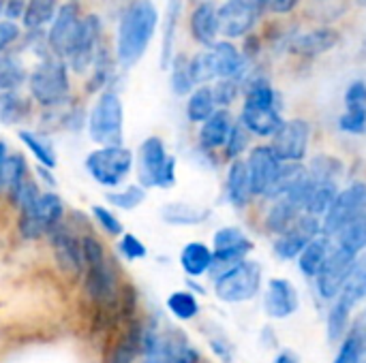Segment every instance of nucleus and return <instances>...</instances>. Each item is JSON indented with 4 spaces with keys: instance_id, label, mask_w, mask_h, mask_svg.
Instances as JSON below:
<instances>
[{
    "instance_id": "1",
    "label": "nucleus",
    "mask_w": 366,
    "mask_h": 363,
    "mask_svg": "<svg viewBox=\"0 0 366 363\" xmlns=\"http://www.w3.org/2000/svg\"><path fill=\"white\" fill-rule=\"evenodd\" d=\"M159 28V11L152 0H131L118 21L116 62L122 68L135 66L150 47Z\"/></svg>"
},
{
    "instance_id": "2",
    "label": "nucleus",
    "mask_w": 366,
    "mask_h": 363,
    "mask_svg": "<svg viewBox=\"0 0 366 363\" xmlns=\"http://www.w3.org/2000/svg\"><path fill=\"white\" fill-rule=\"evenodd\" d=\"M81 255H84V289L86 293L101 306H112L118 300V282L114 267L105 255L103 244L92 237H81Z\"/></svg>"
},
{
    "instance_id": "3",
    "label": "nucleus",
    "mask_w": 366,
    "mask_h": 363,
    "mask_svg": "<svg viewBox=\"0 0 366 363\" xmlns=\"http://www.w3.org/2000/svg\"><path fill=\"white\" fill-rule=\"evenodd\" d=\"M28 90L32 101H36L43 109H58L69 103L71 81L69 66L60 58H43L28 73Z\"/></svg>"
},
{
    "instance_id": "4",
    "label": "nucleus",
    "mask_w": 366,
    "mask_h": 363,
    "mask_svg": "<svg viewBox=\"0 0 366 363\" xmlns=\"http://www.w3.org/2000/svg\"><path fill=\"white\" fill-rule=\"evenodd\" d=\"M88 135L99 148L122 145L124 107L114 90H103L88 116Z\"/></svg>"
},
{
    "instance_id": "5",
    "label": "nucleus",
    "mask_w": 366,
    "mask_h": 363,
    "mask_svg": "<svg viewBox=\"0 0 366 363\" xmlns=\"http://www.w3.org/2000/svg\"><path fill=\"white\" fill-rule=\"evenodd\" d=\"M137 178L144 188H172L176 184V158L167 154L161 137H148L137 150Z\"/></svg>"
},
{
    "instance_id": "6",
    "label": "nucleus",
    "mask_w": 366,
    "mask_h": 363,
    "mask_svg": "<svg viewBox=\"0 0 366 363\" xmlns=\"http://www.w3.org/2000/svg\"><path fill=\"white\" fill-rule=\"evenodd\" d=\"M84 167L97 184L118 188L133 169V152L124 145L97 148L84 158Z\"/></svg>"
},
{
    "instance_id": "7",
    "label": "nucleus",
    "mask_w": 366,
    "mask_h": 363,
    "mask_svg": "<svg viewBox=\"0 0 366 363\" xmlns=\"http://www.w3.org/2000/svg\"><path fill=\"white\" fill-rule=\"evenodd\" d=\"M262 289V267L255 261L244 259L223 276L214 280V293L221 302L242 304L253 300Z\"/></svg>"
},
{
    "instance_id": "8",
    "label": "nucleus",
    "mask_w": 366,
    "mask_h": 363,
    "mask_svg": "<svg viewBox=\"0 0 366 363\" xmlns=\"http://www.w3.org/2000/svg\"><path fill=\"white\" fill-rule=\"evenodd\" d=\"M101 34H103V24H101V17L97 13H88L81 17L79 21V28H77V34L69 47V53L64 58L66 66L77 73V75H84L86 71L92 68L94 64V58L101 49Z\"/></svg>"
},
{
    "instance_id": "9",
    "label": "nucleus",
    "mask_w": 366,
    "mask_h": 363,
    "mask_svg": "<svg viewBox=\"0 0 366 363\" xmlns=\"http://www.w3.org/2000/svg\"><path fill=\"white\" fill-rule=\"evenodd\" d=\"M362 212H366V184L354 182L347 188L339 190L328 214L322 218V233L335 237L350 220H354Z\"/></svg>"
},
{
    "instance_id": "10",
    "label": "nucleus",
    "mask_w": 366,
    "mask_h": 363,
    "mask_svg": "<svg viewBox=\"0 0 366 363\" xmlns=\"http://www.w3.org/2000/svg\"><path fill=\"white\" fill-rule=\"evenodd\" d=\"M311 139V124L305 118L285 120L283 126L272 137L270 148L279 156L281 163H300L307 156Z\"/></svg>"
},
{
    "instance_id": "11",
    "label": "nucleus",
    "mask_w": 366,
    "mask_h": 363,
    "mask_svg": "<svg viewBox=\"0 0 366 363\" xmlns=\"http://www.w3.org/2000/svg\"><path fill=\"white\" fill-rule=\"evenodd\" d=\"M354 261H356V255H352V252L339 248L337 244H332V250H330L328 259L324 261L320 274L315 276L317 291H320V295L324 300L335 302L341 295V291L345 287V280H347V276L352 272Z\"/></svg>"
},
{
    "instance_id": "12",
    "label": "nucleus",
    "mask_w": 366,
    "mask_h": 363,
    "mask_svg": "<svg viewBox=\"0 0 366 363\" xmlns=\"http://www.w3.org/2000/svg\"><path fill=\"white\" fill-rule=\"evenodd\" d=\"M79 21H81V13H79L77 2H64V4L58 6L56 17L49 24V30L45 34L47 49H49V53L54 58H60V60L66 58L69 47H71V43H73V39L77 34Z\"/></svg>"
},
{
    "instance_id": "13",
    "label": "nucleus",
    "mask_w": 366,
    "mask_h": 363,
    "mask_svg": "<svg viewBox=\"0 0 366 363\" xmlns=\"http://www.w3.org/2000/svg\"><path fill=\"white\" fill-rule=\"evenodd\" d=\"M259 9L251 0H225L219 6V32L227 39H244L253 32Z\"/></svg>"
},
{
    "instance_id": "14",
    "label": "nucleus",
    "mask_w": 366,
    "mask_h": 363,
    "mask_svg": "<svg viewBox=\"0 0 366 363\" xmlns=\"http://www.w3.org/2000/svg\"><path fill=\"white\" fill-rule=\"evenodd\" d=\"M322 233V220L309 214H302L285 233H281L272 246L277 259L281 261H292L298 259L300 252L309 246L311 240H315Z\"/></svg>"
},
{
    "instance_id": "15",
    "label": "nucleus",
    "mask_w": 366,
    "mask_h": 363,
    "mask_svg": "<svg viewBox=\"0 0 366 363\" xmlns=\"http://www.w3.org/2000/svg\"><path fill=\"white\" fill-rule=\"evenodd\" d=\"M49 246L54 259L62 274L66 276H81L84 274V255H81V240L64 225H58L49 231Z\"/></svg>"
},
{
    "instance_id": "16",
    "label": "nucleus",
    "mask_w": 366,
    "mask_h": 363,
    "mask_svg": "<svg viewBox=\"0 0 366 363\" xmlns=\"http://www.w3.org/2000/svg\"><path fill=\"white\" fill-rule=\"evenodd\" d=\"M244 163H247L253 197H266L283 163L279 160V156L270 145H255Z\"/></svg>"
},
{
    "instance_id": "17",
    "label": "nucleus",
    "mask_w": 366,
    "mask_h": 363,
    "mask_svg": "<svg viewBox=\"0 0 366 363\" xmlns=\"http://www.w3.org/2000/svg\"><path fill=\"white\" fill-rule=\"evenodd\" d=\"M339 41H341L339 30L322 26V28H313L307 32H296L290 39L287 49L300 58H317V56L335 49L339 45Z\"/></svg>"
},
{
    "instance_id": "18",
    "label": "nucleus",
    "mask_w": 366,
    "mask_h": 363,
    "mask_svg": "<svg viewBox=\"0 0 366 363\" xmlns=\"http://www.w3.org/2000/svg\"><path fill=\"white\" fill-rule=\"evenodd\" d=\"M191 36L204 47L210 49L219 41V4L214 0H204L193 6L189 17Z\"/></svg>"
},
{
    "instance_id": "19",
    "label": "nucleus",
    "mask_w": 366,
    "mask_h": 363,
    "mask_svg": "<svg viewBox=\"0 0 366 363\" xmlns=\"http://www.w3.org/2000/svg\"><path fill=\"white\" fill-rule=\"evenodd\" d=\"M300 308L296 287L285 278H272L264 295V310L272 319H287Z\"/></svg>"
},
{
    "instance_id": "20",
    "label": "nucleus",
    "mask_w": 366,
    "mask_h": 363,
    "mask_svg": "<svg viewBox=\"0 0 366 363\" xmlns=\"http://www.w3.org/2000/svg\"><path fill=\"white\" fill-rule=\"evenodd\" d=\"M339 128L350 135L366 133V83L356 79L345 90V113L339 118Z\"/></svg>"
},
{
    "instance_id": "21",
    "label": "nucleus",
    "mask_w": 366,
    "mask_h": 363,
    "mask_svg": "<svg viewBox=\"0 0 366 363\" xmlns=\"http://www.w3.org/2000/svg\"><path fill=\"white\" fill-rule=\"evenodd\" d=\"M212 60H214V71H217V81L219 79H238L242 83L249 62L244 60L242 51L232 43V41H217L210 47Z\"/></svg>"
},
{
    "instance_id": "22",
    "label": "nucleus",
    "mask_w": 366,
    "mask_h": 363,
    "mask_svg": "<svg viewBox=\"0 0 366 363\" xmlns=\"http://www.w3.org/2000/svg\"><path fill=\"white\" fill-rule=\"evenodd\" d=\"M251 135L257 137H274L277 131L283 126V116L279 107H257L242 103L240 120H238Z\"/></svg>"
},
{
    "instance_id": "23",
    "label": "nucleus",
    "mask_w": 366,
    "mask_h": 363,
    "mask_svg": "<svg viewBox=\"0 0 366 363\" xmlns=\"http://www.w3.org/2000/svg\"><path fill=\"white\" fill-rule=\"evenodd\" d=\"M234 126V118L229 113V109H217L199 128V145L202 150H219L227 143V137L232 133Z\"/></svg>"
},
{
    "instance_id": "24",
    "label": "nucleus",
    "mask_w": 366,
    "mask_h": 363,
    "mask_svg": "<svg viewBox=\"0 0 366 363\" xmlns=\"http://www.w3.org/2000/svg\"><path fill=\"white\" fill-rule=\"evenodd\" d=\"M225 195L227 201L242 210L249 205V201L253 199L251 193V182H249V171H247V163L242 158L232 160L229 169H227V180H225Z\"/></svg>"
},
{
    "instance_id": "25",
    "label": "nucleus",
    "mask_w": 366,
    "mask_h": 363,
    "mask_svg": "<svg viewBox=\"0 0 366 363\" xmlns=\"http://www.w3.org/2000/svg\"><path fill=\"white\" fill-rule=\"evenodd\" d=\"M311 184H309V193L305 199V214L315 216V218H324L332 205V201L339 195V186L337 182H326V180H313L309 175Z\"/></svg>"
},
{
    "instance_id": "26",
    "label": "nucleus",
    "mask_w": 366,
    "mask_h": 363,
    "mask_svg": "<svg viewBox=\"0 0 366 363\" xmlns=\"http://www.w3.org/2000/svg\"><path fill=\"white\" fill-rule=\"evenodd\" d=\"M332 250V237L320 233L315 240L309 242V246L300 252L298 257V270L307 276V278H315L324 265V261L328 259Z\"/></svg>"
},
{
    "instance_id": "27",
    "label": "nucleus",
    "mask_w": 366,
    "mask_h": 363,
    "mask_svg": "<svg viewBox=\"0 0 366 363\" xmlns=\"http://www.w3.org/2000/svg\"><path fill=\"white\" fill-rule=\"evenodd\" d=\"M212 265V250L202 242H189L180 250V267L189 278H202L210 272Z\"/></svg>"
},
{
    "instance_id": "28",
    "label": "nucleus",
    "mask_w": 366,
    "mask_h": 363,
    "mask_svg": "<svg viewBox=\"0 0 366 363\" xmlns=\"http://www.w3.org/2000/svg\"><path fill=\"white\" fill-rule=\"evenodd\" d=\"M161 218L172 227H195L206 223L210 218V212L189 203H167L161 210Z\"/></svg>"
},
{
    "instance_id": "29",
    "label": "nucleus",
    "mask_w": 366,
    "mask_h": 363,
    "mask_svg": "<svg viewBox=\"0 0 366 363\" xmlns=\"http://www.w3.org/2000/svg\"><path fill=\"white\" fill-rule=\"evenodd\" d=\"M163 357L165 363H199V353L182 332L163 334Z\"/></svg>"
},
{
    "instance_id": "30",
    "label": "nucleus",
    "mask_w": 366,
    "mask_h": 363,
    "mask_svg": "<svg viewBox=\"0 0 366 363\" xmlns=\"http://www.w3.org/2000/svg\"><path fill=\"white\" fill-rule=\"evenodd\" d=\"M58 0H28L26 11L21 15V24L28 32H41L56 17Z\"/></svg>"
},
{
    "instance_id": "31",
    "label": "nucleus",
    "mask_w": 366,
    "mask_h": 363,
    "mask_svg": "<svg viewBox=\"0 0 366 363\" xmlns=\"http://www.w3.org/2000/svg\"><path fill=\"white\" fill-rule=\"evenodd\" d=\"M26 81L28 71L21 58L13 51L0 53V92H17V88Z\"/></svg>"
},
{
    "instance_id": "32",
    "label": "nucleus",
    "mask_w": 366,
    "mask_h": 363,
    "mask_svg": "<svg viewBox=\"0 0 366 363\" xmlns=\"http://www.w3.org/2000/svg\"><path fill=\"white\" fill-rule=\"evenodd\" d=\"M217 103H214V94H212V86H197L187 101V118L193 124H204L214 111H217Z\"/></svg>"
},
{
    "instance_id": "33",
    "label": "nucleus",
    "mask_w": 366,
    "mask_h": 363,
    "mask_svg": "<svg viewBox=\"0 0 366 363\" xmlns=\"http://www.w3.org/2000/svg\"><path fill=\"white\" fill-rule=\"evenodd\" d=\"M337 246L352 252V255H360L366 250V212L360 216H356L354 220H350L337 235Z\"/></svg>"
},
{
    "instance_id": "34",
    "label": "nucleus",
    "mask_w": 366,
    "mask_h": 363,
    "mask_svg": "<svg viewBox=\"0 0 366 363\" xmlns=\"http://www.w3.org/2000/svg\"><path fill=\"white\" fill-rule=\"evenodd\" d=\"M341 300H345L350 306L360 304L362 300H366V250L360 252L352 265V272L345 280V287L339 295Z\"/></svg>"
},
{
    "instance_id": "35",
    "label": "nucleus",
    "mask_w": 366,
    "mask_h": 363,
    "mask_svg": "<svg viewBox=\"0 0 366 363\" xmlns=\"http://www.w3.org/2000/svg\"><path fill=\"white\" fill-rule=\"evenodd\" d=\"M352 310H354V306H350L345 300H341V297L335 300V304L328 312V321H326V334H328V340L332 344H339L347 336Z\"/></svg>"
},
{
    "instance_id": "36",
    "label": "nucleus",
    "mask_w": 366,
    "mask_h": 363,
    "mask_svg": "<svg viewBox=\"0 0 366 363\" xmlns=\"http://www.w3.org/2000/svg\"><path fill=\"white\" fill-rule=\"evenodd\" d=\"M302 216V212L285 197L281 199H274L272 208L268 210V216H266V225L272 233H285L298 218Z\"/></svg>"
},
{
    "instance_id": "37",
    "label": "nucleus",
    "mask_w": 366,
    "mask_h": 363,
    "mask_svg": "<svg viewBox=\"0 0 366 363\" xmlns=\"http://www.w3.org/2000/svg\"><path fill=\"white\" fill-rule=\"evenodd\" d=\"M32 178L28 175V165L24 154H9L6 160V175H4V193L11 197V201L15 203V199L19 197V193L24 190V186L30 182Z\"/></svg>"
},
{
    "instance_id": "38",
    "label": "nucleus",
    "mask_w": 366,
    "mask_h": 363,
    "mask_svg": "<svg viewBox=\"0 0 366 363\" xmlns=\"http://www.w3.org/2000/svg\"><path fill=\"white\" fill-rule=\"evenodd\" d=\"M30 116V101L19 92H0V122L15 126Z\"/></svg>"
},
{
    "instance_id": "39",
    "label": "nucleus",
    "mask_w": 366,
    "mask_h": 363,
    "mask_svg": "<svg viewBox=\"0 0 366 363\" xmlns=\"http://www.w3.org/2000/svg\"><path fill=\"white\" fill-rule=\"evenodd\" d=\"M17 135H19L21 143L30 150V154L39 160L41 167H45V169H54L56 167L58 158H56L54 145L49 143L47 137H43V135H39L34 131H19Z\"/></svg>"
},
{
    "instance_id": "40",
    "label": "nucleus",
    "mask_w": 366,
    "mask_h": 363,
    "mask_svg": "<svg viewBox=\"0 0 366 363\" xmlns=\"http://www.w3.org/2000/svg\"><path fill=\"white\" fill-rule=\"evenodd\" d=\"M169 86L176 96H189L195 90L193 77H191V66L189 58L184 53H176L169 62Z\"/></svg>"
},
{
    "instance_id": "41",
    "label": "nucleus",
    "mask_w": 366,
    "mask_h": 363,
    "mask_svg": "<svg viewBox=\"0 0 366 363\" xmlns=\"http://www.w3.org/2000/svg\"><path fill=\"white\" fill-rule=\"evenodd\" d=\"M169 315L178 321H193L199 315V302L191 291H174L165 302Z\"/></svg>"
},
{
    "instance_id": "42",
    "label": "nucleus",
    "mask_w": 366,
    "mask_h": 363,
    "mask_svg": "<svg viewBox=\"0 0 366 363\" xmlns=\"http://www.w3.org/2000/svg\"><path fill=\"white\" fill-rule=\"evenodd\" d=\"M114 77V60L109 56V51L105 47L99 49L94 64H92V75L88 79V90L90 92H103V88L109 83V79Z\"/></svg>"
},
{
    "instance_id": "43",
    "label": "nucleus",
    "mask_w": 366,
    "mask_h": 363,
    "mask_svg": "<svg viewBox=\"0 0 366 363\" xmlns=\"http://www.w3.org/2000/svg\"><path fill=\"white\" fill-rule=\"evenodd\" d=\"M189 66H191V77H193L195 88L197 86H210V81L217 79L214 60H212L210 49H202L193 58H189Z\"/></svg>"
},
{
    "instance_id": "44",
    "label": "nucleus",
    "mask_w": 366,
    "mask_h": 363,
    "mask_svg": "<svg viewBox=\"0 0 366 363\" xmlns=\"http://www.w3.org/2000/svg\"><path fill=\"white\" fill-rule=\"evenodd\" d=\"M105 199L112 208L131 212L146 201V188L135 184V186H127L122 190H109V193H105Z\"/></svg>"
},
{
    "instance_id": "45",
    "label": "nucleus",
    "mask_w": 366,
    "mask_h": 363,
    "mask_svg": "<svg viewBox=\"0 0 366 363\" xmlns=\"http://www.w3.org/2000/svg\"><path fill=\"white\" fill-rule=\"evenodd\" d=\"M366 349V338L356 332V329H350L347 336L341 340L339 344V353L335 357V363H362V355H365Z\"/></svg>"
},
{
    "instance_id": "46",
    "label": "nucleus",
    "mask_w": 366,
    "mask_h": 363,
    "mask_svg": "<svg viewBox=\"0 0 366 363\" xmlns=\"http://www.w3.org/2000/svg\"><path fill=\"white\" fill-rule=\"evenodd\" d=\"M180 15V0H169L167 4V15H165V30H163V49H161V64L163 68L169 66L172 62V43H174V32Z\"/></svg>"
},
{
    "instance_id": "47",
    "label": "nucleus",
    "mask_w": 366,
    "mask_h": 363,
    "mask_svg": "<svg viewBox=\"0 0 366 363\" xmlns=\"http://www.w3.org/2000/svg\"><path fill=\"white\" fill-rule=\"evenodd\" d=\"M343 171V165L339 158L335 156H328V154H320L311 160L307 173L313 178V180H326V182H337V175Z\"/></svg>"
},
{
    "instance_id": "48",
    "label": "nucleus",
    "mask_w": 366,
    "mask_h": 363,
    "mask_svg": "<svg viewBox=\"0 0 366 363\" xmlns=\"http://www.w3.org/2000/svg\"><path fill=\"white\" fill-rule=\"evenodd\" d=\"M139 340H142V329L139 327H133L116 347L114 355L109 363H133L137 353H139Z\"/></svg>"
},
{
    "instance_id": "49",
    "label": "nucleus",
    "mask_w": 366,
    "mask_h": 363,
    "mask_svg": "<svg viewBox=\"0 0 366 363\" xmlns=\"http://www.w3.org/2000/svg\"><path fill=\"white\" fill-rule=\"evenodd\" d=\"M249 137H251V133H249L240 122H234L232 133H229V137H227V143L223 145V150H225V158H229V160H238V158L244 154V150L249 148Z\"/></svg>"
},
{
    "instance_id": "50",
    "label": "nucleus",
    "mask_w": 366,
    "mask_h": 363,
    "mask_svg": "<svg viewBox=\"0 0 366 363\" xmlns=\"http://www.w3.org/2000/svg\"><path fill=\"white\" fill-rule=\"evenodd\" d=\"M242 92V83L238 79H219L212 86V94H214V103L219 109H227Z\"/></svg>"
},
{
    "instance_id": "51",
    "label": "nucleus",
    "mask_w": 366,
    "mask_h": 363,
    "mask_svg": "<svg viewBox=\"0 0 366 363\" xmlns=\"http://www.w3.org/2000/svg\"><path fill=\"white\" fill-rule=\"evenodd\" d=\"M92 218H94L97 225H99L107 235H112V237H120V235L124 233V227H122L120 218H118L112 210H107V208H103V205H92Z\"/></svg>"
},
{
    "instance_id": "52",
    "label": "nucleus",
    "mask_w": 366,
    "mask_h": 363,
    "mask_svg": "<svg viewBox=\"0 0 366 363\" xmlns=\"http://www.w3.org/2000/svg\"><path fill=\"white\" fill-rule=\"evenodd\" d=\"M118 252L127 259V261H139L148 257V248L144 246V242L133 235V233H122L118 237Z\"/></svg>"
},
{
    "instance_id": "53",
    "label": "nucleus",
    "mask_w": 366,
    "mask_h": 363,
    "mask_svg": "<svg viewBox=\"0 0 366 363\" xmlns=\"http://www.w3.org/2000/svg\"><path fill=\"white\" fill-rule=\"evenodd\" d=\"M19 34L21 32H19V26L15 21H9V19L0 21V53L9 51V47L15 41H19Z\"/></svg>"
},
{
    "instance_id": "54",
    "label": "nucleus",
    "mask_w": 366,
    "mask_h": 363,
    "mask_svg": "<svg viewBox=\"0 0 366 363\" xmlns=\"http://www.w3.org/2000/svg\"><path fill=\"white\" fill-rule=\"evenodd\" d=\"M210 349L223 363H232L234 359V347L225 336H210Z\"/></svg>"
},
{
    "instance_id": "55",
    "label": "nucleus",
    "mask_w": 366,
    "mask_h": 363,
    "mask_svg": "<svg viewBox=\"0 0 366 363\" xmlns=\"http://www.w3.org/2000/svg\"><path fill=\"white\" fill-rule=\"evenodd\" d=\"M26 4H28V0H4V11L2 13L6 15L9 21H15V19H19L24 15Z\"/></svg>"
},
{
    "instance_id": "56",
    "label": "nucleus",
    "mask_w": 366,
    "mask_h": 363,
    "mask_svg": "<svg viewBox=\"0 0 366 363\" xmlns=\"http://www.w3.org/2000/svg\"><path fill=\"white\" fill-rule=\"evenodd\" d=\"M298 4H300V0H270L268 11H272V13H277V15H287V13H292Z\"/></svg>"
},
{
    "instance_id": "57",
    "label": "nucleus",
    "mask_w": 366,
    "mask_h": 363,
    "mask_svg": "<svg viewBox=\"0 0 366 363\" xmlns=\"http://www.w3.org/2000/svg\"><path fill=\"white\" fill-rule=\"evenodd\" d=\"M6 160H9V148L0 139V193L4 190V175H6Z\"/></svg>"
},
{
    "instance_id": "58",
    "label": "nucleus",
    "mask_w": 366,
    "mask_h": 363,
    "mask_svg": "<svg viewBox=\"0 0 366 363\" xmlns=\"http://www.w3.org/2000/svg\"><path fill=\"white\" fill-rule=\"evenodd\" d=\"M274 363H298V359H296V357H294L292 353L283 351V353H279V355H277Z\"/></svg>"
},
{
    "instance_id": "59",
    "label": "nucleus",
    "mask_w": 366,
    "mask_h": 363,
    "mask_svg": "<svg viewBox=\"0 0 366 363\" xmlns=\"http://www.w3.org/2000/svg\"><path fill=\"white\" fill-rule=\"evenodd\" d=\"M352 329L360 332V334L366 338V312L360 317V319H358V321H356V323H354V325H352Z\"/></svg>"
},
{
    "instance_id": "60",
    "label": "nucleus",
    "mask_w": 366,
    "mask_h": 363,
    "mask_svg": "<svg viewBox=\"0 0 366 363\" xmlns=\"http://www.w3.org/2000/svg\"><path fill=\"white\" fill-rule=\"evenodd\" d=\"M251 2H253L259 11H266V9H268V4H270V0H251Z\"/></svg>"
},
{
    "instance_id": "61",
    "label": "nucleus",
    "mask_w": 366,
    "mask_h": 363,
    "mask_svg": "<svg viewBox=\"0 0 366 363\" xmlns=\"http://www.w3.org/2000/svg\"><path fill=\"white\" fill-rule=\"evenodd\" d=\"M356 2H358V4H365L366 6V0H356Z\"/></svg>"
},
{
    "instance_id": "62",
    "label": "nucleus",
    "mask_w": 366,
    "mask_h": 363,
    "mask_svg": "<svg viewBox=\"0 0 366 363\" xmlns=\"http://www.w3.org/2000/svg\"><path fill=\"white\" fill-rule=\"evenodd\" d=\"M362 363H366V349H365V355H362Z\"/></svg>"
},
{
    "instance_id": "63",
    "label": "nucleus",
    "mask_w": 366,
    "mask_h": 363,
    "mask_svg": "<svg viewBox=\"0 0 366 363\" xmlns=\"http://www.w3.org/2000/svg\"><path fill=\"white\" fill-rule=\"evenodd\" d=\"M191 2H195V4H199V2H204V0H191Z\"/></svg>"
},
{
    "instance_id": "64",
    "label": "nucleus",
    "mask_w": 366,
    "mask_h": 363,
    "mask_svg": "<svg viewBox=\"0 0 366 363\" xmlns=\"http://www.w3.org/2000/svg\"><path fill=\"white\" fill-rule=\"evenodd\" d=\"M66 2H77V0H66Z\"/></svg>"
}]
</instances>
